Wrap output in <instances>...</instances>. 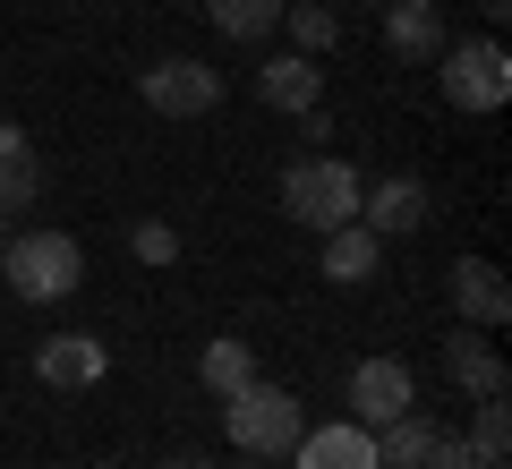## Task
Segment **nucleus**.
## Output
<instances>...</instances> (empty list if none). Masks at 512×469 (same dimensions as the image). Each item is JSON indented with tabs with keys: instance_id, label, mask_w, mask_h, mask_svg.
<instances>
[{
	"instance_id": "nucleus-12",
	"label": "nucleus",
	"mask_w": 512,
	"mask_h": 469,
	"mask_svg": "<svg viewBox=\"0 0 512 469\" xmlns=\"http://www.w3.org/2000/svg\"><path fill=\"white\" fill-rule=\"evenodd\" d=\"M299 469H376V435L359 427V418H333V427H308L291 444Z\"/></svg>"
},
{
	"instance_id": "nucleus-15",
	"label": "nucleus",
	"mask_w": 512,
	"mask_h": 469,
	"mask_svg": "<svg viewBox=\"0 0 512 469\" xmlns=\"http://www.w3.org/2000/svg\"><path fill=\"white\" fill-rule=\"evenodd\" d=\"M316 239H325V282H342V290H359L384 256V239L367 222H342V231H316Z\"/></svg>"
},
{
	"instance_id": "nucleus-16",
	"label": "nucleus",
	"mask_w": 512,
	"mask_h": 469,
	"mask_svg": "<svg viewBox=\"0 0 512 469\" xmlns=\"http://www.w3.org/2000/svg\"><path fill=\"white\" fill-rule=\"evenodd\" d=\"M0 197H9V214L43 197V154H35V137L9 128V120H0Z\"/></svg>"
},
{
	"instance_id": "nucleus-14",
	"label": "nucleus",
	"mask_w": 512,
	"mask_h": 469,
	"mask_svg": "<svg viewBox=\"0 0 512 469\" xmlns=\"http://www.w3.org/2000/svg\"><path fill=\"white\" fill-rule=\"evenodd\" d=\"M444 376H453V393H470V401H495V393H512V367L495 359L478 333H453L444 342Z\"/></svg>"
},
{
	"instance_id": "nucleus-21",
	"label": "nucleus",
	"mask_w": 512,
	"mask_h": 469,
	"mask_svg": "<svg viewBox=\"0 0 512 469\" xmlns=\"http://www.w3.org/2000/svg\"><path fill=\"white\" fill-rule=\"evenodd\" d=\"M128 248H137V265H180V231H171V222H137Z\"/></svg>"
},
{
	"instance_id": "nucleus-25",
	"label": "nucleus",
	"mask_w": 512,
	"mask_h": 469,
	"mask_svg": "<svg viewBox=\"0 0 512 469\" xmlns=\"http://www.w3.org/2000/svg\"><path fill=\"white\" fill-rule=\"evenodd\" d=\"M239 469H274V461H239Z\"/></svg>"
},
{
	"instance_id": "nucleus-7",
	"label": "nucleus",
	"mask_w": 512,
	"mask_h": 469,
	"mask_svg": "<svg viewBox=\"0 0 512 469\" xmlns=\"http://www.w3.org/2000/svg\"><path fill=\"white\" fill-rule=\"evenodd\" d=\"M444 299H453V316L478 325V333H495L512 316V290H504V273H495L487 256H453V265H444Z\"/></svg>"
},
{
	"instance_id": "nucleus-3",
	"label": "nucleus",
	"mask_w": 512,
	"mask_h": 469,
	"mask_svg": "<svg viewBox=\"0 0 512 469\" xmlns=\"http://www.w3.org/2000/svg\"><path fill=\"white\" fill-rule=\"evenodd\" d=\"M0 273H9V290H18L26 307H52V299H77L86 248H77L69 231H18L9 248H0Z\"/></svg>"
},
{
	"instance_id": "nucleus-18",
	"label": "nucleus",
	"mask_w": 512,
	"mask_h": 469,
	"mask_svg": "<svg viewBox=\"0 0 512 469\" xmlns=\"http://www.w3.org/2000/svg\"><path fill=\"white\" fill-rule=\"evenodd\" d=\"M205 18H214V35H231V43H265L282 26V0H205Z\"/></svg>"
},
{
	"instance_id": "nucleus-26",
	"label": "nucleus",
	"mask_w": 512,
	"mask_h": 469,
	"mask_svg": "<svg viewBox=\"0 0 512 469\" xmlns=\"http://www.w3.org/2000/svg\"><path fill=\"white\" fill-rule=\"evenodd\" d=\"M103 469H120V461H103Z\"/></svg>"
},
{
	"instance_id": "nucleus-13",
	"label": "nucleus",
	"mask_w": 512,
	"mask_h": 469,
	"mask_svg": "<svg viewBox=\"0 0 512 469\" xmlns=\"http://www.w3.org/2000/svg\"><path fill=\"white\" fill-rule=\"evenodd\" d=\"M444 435H453V427H436L427 410H402L393 427H376V469H436L444 461Z\"/></svg>"
},
{
	"instance_id": "nucleus-11",
	"label": "nucleus",
	"mask_w": 512,
	"mask_h": 469,
	"mask_svg": "<svg viewBox=\"0 0 512 469\" xmlns=\"http://www.w3.org/2000/svg\"><path fill=\"white\" fill-rule=\"evenodd\" d=\"M359 222H367L376 239H402V231H419V222H427V180L393 171V180L359 188Z\"/></svg>"
},
{
	"instance_id": "nucleus-10",
	"label": "nucleus",
	"mask_w": 512,
	"mask_h": 469,
	"mask_svg": "<svg viewBox=\"0 0 512 469\" xmlns=\"http://www.w3.org/2000/svg\"><path fill=\"white\" fill-rule=\"evenodd\" d=\"M256 94H265V111L299 120V111H316V103H325V69H316L308 52H274L265 69H256Z\"/></svg>"
},
{
	"instance_id": "nucleus-2",
	"label": "nucleus",
	"mask_w": 512,
	"mask_h": 469,
	"mask_svg": "<svg viewBox=\"0 0 512 469\" xmlns=\"http://www.w3.org/2000/svg\"><path fill=\"white\" fill-rule=\"evenodd\" d=\"M359 171L342 163V154H299L291 171H282V214L299 222V231H342V222H359Z\"/></svg>"
},
{
	"instance_id": "nucleus-4",
	"label": "nucleus",
	"mask_w": 512,
	"mask_h": 469,
	"mask_svg": "<svg viewBox=\"0 0 512 469\" xmlns=\"http://www.w3.org/2000/svg\"><path fill=\"white\" fill-rule=\"evenodd\" d=\"M436 69H444V103H453V111H504L512 103V60H504V43H495V35L444 43Z\"/></svg>"
},
{
	"instance_id": "nucleus-9",
	"label": "nucleus",
	"mask_w": 512,
	"mask_h": 469,
	"mask_svg": "<svg viewBox=\"0 0 512 469\" xmlns=\"http://www.w3.org/2000/svg\"><path fill=\"white\" fill-rule=\"evenodd\" d=\"M384 43H393V60H419V69H436V52L453 43V26H444L436 0H384Z\"/></svg>"
},
{
	"instance_id": "nucleus-20",
	"label": "nucleus",
	"mask_w": 512,
	"mask_h": 469,
	"mask_svg": "<svg viewBox=\"0 0 512 469\" xmlns=\"http://www.w3.org/2000/svg\"><path fill=\"white\" fill-rule=\"evenodd\" d=\"M461 444L478 452V469H512V410H504V393L478 401V418H470V435H461Z\"/></svg>"
},
{
	"instance_id": "nucleus-23",
	"label": "nucleus",
	"mask_w": 512,
	"mask_h": 469,
	"mask_svg": "<svg viewBox=\"0 0 512 469\" xmlns=\"http://www.w3.org/2000/svg\"><path fill=\"white\" fill-rule=\"evenodd\" d=\"M504 9H512V0H478V18H504Z\"/></svg>"
},
{
	"instance_id": "nucleus-1",
	"label": "nucleus",
	"mask_w": 512,
	"mask_h": 469,
	"mask_svg": "<svg viewBox=\"0 0 512 469\" xmlns=\"http://www.w3.org/2000/svg\"><path fill=\"white\" fill-rule=\"evenodd\" d=\"M222 435L239 444V461H291V444L308 435V410H299L291 384H239L231 401H222Z\"/></svg>"
},
{
	"instance_id": "nucleus-22",
	"label": "nucleus",
	"mask_w": 512,
	"mask_h": 469,
	"mask_svg": "<svg viewBox=\"0 0 512 469\" xmlns=\"http://www.w3.org/2000/svg\"><path fill=\"white\" fill-rule=\"evenodd\" d=\"M163 469H214V461H197V452H180V461H163Z\"/></svg>"
},
{
	"instance_id": "nucleus-6",
	"label": "nucleus",
	"mask_w": 512,
	"mask_h": 469,
	"mask_svg": "<svg viewBox=\"0 0 512 469\" xmlns=\"http://www.w3.org/2000/svg\"><path fill=\"white\" fill-rule=\"evenodd\" d=\"M402 410H419V376H410V359H393V350H376V359L350 367V418H359L367 435L393 427Z\"/></svg>"
},
{
	"instance_id": "nucleus-19",
	"label": "nucleus",
	"mask_w": 512,
	"mask_h": 469,
	"mask_svg": "<svg viewBox=\"0 0 512 469\" xmlns=\"http://www.w3.org/2000/svg\"><path fill=\"white\" fill-rule=\"evenodd\" d=\"M282 26H291V52H308V60H325L342 43V18H333L325 0H282Z\"/></svg>"
},
{
	"instance_id": "nucleus-8",
	"label": "nucleus",
	"mask_w": 512,
	"mask_h": 469,
	"mask_svg": "<svg viewBox=\"0 0 512 469\" xmlns=\"http://www.w3.org/2000/svg\"><path fill=\"white\" fill-rule=\"evenodd\" d=\"M103 367H111L103 333H52V342L35 350V376L52 384V393H86V384H103Z\"/></svg>"
},
{
	"instance_id": "nucleus-17",
	"label": "nucleus",
	"mask_w": 512,
	"mask_h": 469,
	"mask_svg": "<svg viewBox=\"0 0 512 469\" xmlns=\"http://www.w3.org/2000/svg\"><path fill=\"white\" fill-rule=\"evenodd\" d=\"M197 376H205V393H214V401H231L239 384H256V342H239V333H222V342H205Z\"/></svg>"
},
{
	"instance_id": "nucleus-5",
	"label": "nucleus",
	"mask_w": 512,
	"mask_h": 469,
	"mask_svg": "<svg viewBox=\"0 0 512 469\" xmlns=\"http://www.w3.org/2000/svg\"><path fill=\"white\" fill-rule=\"evenodd\" d=\"M137 94H146L163 120H205V111L222 103V69H205L197 52H171V60H154V69H137Z\"/></svg>"
},
{
	"instance_id": "nucleus-24",
	"label": "nucleus",
	"mask_w": 512,
	"mask_h": 469,
	"mask_svg": "<svg viewBox=\"0 0 512 469\" xmlns=\"http://www.w3.org/2000/svg\"><path fill=\"white\" fill-rule=\"evenodd\" d=\"M0 231H9V197H0Z\"/></svg>"
}]
</instances>
